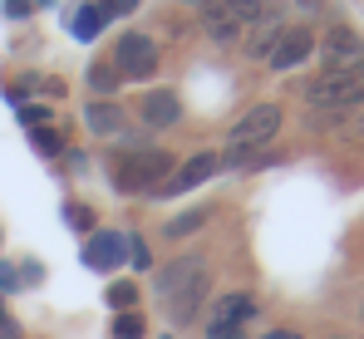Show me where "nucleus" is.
Instances as JSON below:
<instances>
[{
    "label": "nucleus",
    "instance_id": "6e6552de",
    "mask_svg": "<svg viewBox=\"0 0 364 339\" xmlns=\"http://www.w3.org/2000/svg\"><path fill=\"white\" fill-rule=\"evenodd\" d=\"M310 50H315V35H310L305 25H286V35L276 40V50L266 55V64H271V69H296V64L310 59Z\"/></svg>",
    "mask_w": 364,
    "mask_h": 339
},
{
    "label": "nucleus",
    "instance_id": "a878e982",
    "mask_svg": "<svg viewBox=\"0 0 364 339\" xmlns=\"http://www.w3.org/2000/svg\"><path fill=\"white\" fill-rule=\"evenodd\" d=\"M64 217H69V226H89V212H79V207H69Z\"/></svg>",
    "mask_w": 364,
    "mask_h": 339
},
{
    "label": "nucleus",
    "instance_id": "f03ea898",
    "mask_svg": "<svg viewBox=\"0 0 364 339\" xmlns=\"http://www.w3.org/2000/svg\"><path fill=\"white\" fill-rule=\"evenodd\" d=\"M281 133V104H256V109H246L237 118V128H232V148H227V168H256L261 163V148L271 143Z\"/></svg>",
    "mask_w": 364,
    "mask_h": 339
},
{
    "label": "nucleus",
    "instance_id": "a211bd4d",
    "mask_svg": "<svg viewBox=\"0 0 364 339\" xmlns=\"http://www.w3.org/2000/svg\"><path fill=\"white\" fill-rule=\"evenodd\" d=\"M202 222H207V207H197V212H182V217H173V222H168V236H173V241H178V236H192V231H197Z\"/></svg>",
    "mask_w": 364,
    "mask_h": 339
},
{
    "label": "nucleus",
    "instance_id": "f3484780",
    "mask_svg": "<svg viewBox=\"0 0 364 339\" xmlns=\"http://www.w3.org/2000/svg\"><path fill=\"white\" fill-rule=\"evenodd\" d=\"M217 10H227L237 25H256L261 20V0H212Z\"/></svg>",
    "mask_w": 364,
    "mask_h": 339
},
{
    "label": "nucleus",
    "instance_id": "20e7f679",
    "mask_svg": "<svg viewBox=\"0 0 364 339\" xmlns=\"http://www.w3.org/2000/svg\"><path fill=\"white\" fill-rule=\"evenodd\" d=\"M305 99H310V109H355V104H364V64L325 69L305 89Z\"/></svg>",
    "mask_w": 364,
    "mask_h": 339
},
{
    "label": "nucleus",
    "instance_id": "f257e3e1",
    "mask_svg": "<svg viewBox=\"0 0 364 339\" xmlns=\"http://www.w3.org/2000/svg\"><path fill=\"white\" fill-rule=\"evenodd\" d=\"M158 300L168 305V315H173L178 325L197 320V315H202V300H207V266H202V256H178V261H168L163 276H158Z\"/></svg>",
    "mask_w": 364,
    "mask_h": 339
},
{
    "label": "nucleus",
    "instance_id": "2eb2a0df",
    "mask_svg": "<svg viewBox=\"0 0 364 339\" xmlns=\"http://www.w3.org/2000/svg\"><path fill=\"white\" fill-rule=\"evenodd\" d=\"M281 35H286V25H281V20H256V35H251V45H246V50H251L256 59H266L271 50H276V40H281Z\"/></svg>",
    "mask_w": 364,
    "mask_h": 339
},
{
    "label": "nucleus",
    "instance_id": "412c9836",
    "mask_svg": "<svg viewBox=\"0 0 364 339\" xmlns=\"http://www.w3.org/2000/svg\"><path fill=\"white\" fill-rule=\"evenodd\" d=\"M35 148H40L45 158H60V153H64L60 133H50V128H35Z\"/></svg>",
    "mask_w": 364,
    "mask_h": 339
},
{
    "label": "nucleus",
    "instance_id": "bb28decb",
    "mask_svg": "<svg viewBox=\"0 0 364 339\" xmlns=\"http://www.w3.org/2000/svg\"><path fill=\"white\" fill-rule=\"evenodd\" d=\"M261 339H301L296 330H271V335H261Z\"/></svg>",
    "mask_w": 364,
    "mask_h": 339
},
{
    "label": "nucleus",
    "instance_id": "393cba45",
    "mask_svg": "<svg viewBox=\"0 0 364 339\" xmlns=\"http://www.w3.org/2000/svg\"><path fill=\"white\" fill-rule=\"evenodd\" d=\"M35 10V0H5V15H15V20H25Z\"/></svg>",
    "mask_w": 364,
    "mask_h": 339
},
{
    "label": "nucleus",
    "instance_id": "6ab92c4d",
    "mask_svg": "<svg viewBox=\"0 0 364 339\" xmlns=\"http://www.w3.org/2000/svg\"><path fill=\"white\" fill-rule=\"evenodd\" d=\"M114 339H143V320L133 310H123L119 320H114Z\"/></svg>",
    "mask_w": 364,
    "mask_h": 339
},
{
    "label": "nucleus",
    "instance_id": "423d86ee",
    "mask_svg": "<svg viewBox=\"0 0 364 339\" xmlns=\"http://www.w3.org/2000/svg\"><path fill=\"white\" fill-rule=\"evenodd\" d=\"M114 64H119L123 79H153V69H158V45L148 40V35H123L119 50H114Z\"/></svg>",
    "mask_w": 364,
    "mask_h": 339
},
{
    "label": "nucleus",
    "instance_id": "cd10ccee",
    "mask_svg": "<svg viewBox=\"0 0 364 339\" xmlns=\"http://www.w3.org/2000/svg\"><path fill=\"white\" fill-rule=\"evenodd\" d=\"M360 138H364V123H360Z\"/></svg>",
    "mask_w": 364,
    "mask_h": 339
},
{
    "label": "nucleus",
    "instance_id": "ddd939ff",
    "mask_svg": "<svg viewBox=\"0 0 364 339\" xmlns=\"http://www.w3.org/2000/svg\"><path fill=\"white\" fill-rule=\"evenodd\" d=\"M202 25H207L212 40H237V35H242V25H237L227 10H217L212 0H202Z\"/></svg>",
    "mask_w": 364,
    "mask_h": 339
},
{
    "label": "nucleus",
    "instance_id": "39448f33",
    "mask_svg": "<svg viewBox=\"0 0 364 339\" xmlns=\"http://www.w3.org/2000/svg\"><path fill=\"white\" fill-rule=\"evenodd\" d=\"M251 315H256V300L251 295H242V290L237 295H217L212 310H207V320H202V335L207 339H242Z\"/></svg>",
    "mask_w": 364,
    "mask_h": 339
},
{
    "label": "nucleus",
    "instance_id": "4be33fe9",
    "mask_svg": "<svg viewBox=\"0 0 364 339\" xmlns=\"http://www.w3.org/2000/svg\"><path fill=\"white\" fill-rule=\"evenodd\" d=\"M123 246H128V256H133V266H153V256H148V246H143L138 236H128Z\"/></svg>",
    "mask_w": 364,
    "mask_h": 339
},
{
    "label": "nucleus",
    "instance_id": "7ed1b4c3",
    "mask_svg": "<svg viewBox=\"0 0 364 339\" xmlns=\"http://www.w3.org/2000/svg\"><path fill=\"white\" fill-rule=\"evenodd\" d=\"M173 177V158L163 148H133L114 163V187L119 192H158Z\"/></svg>",
    "mask_w": 364,
    "mask_h": 339
},
{
    "label": "nucleus",
    "instance_id": "1a4fd4ad",
    "mask_svg": "<svg viewBox=\"0 0 364 339\" xmlns=\"http://www.w3.org/2000/svg\"><path fill=\"white\" fill-rule=\"evenodd\" d=\"M217 168H222V158H217V153H197V158H187V163H182V168L173 172V177H168L158 192H168V197H178V192H192V187H202V182H207V177H212Z\"/></svg>",
    "mask_w": 364,
    "mask_h": 339
},
{
    "label": "nucleus",
    "instance_id": "5701e85b",
    "mask_svg": "<svg viewBox=\"0 0 364 339\" xmlns=\"http://www.w3.org/2000/svg\"><path fill=\"white\" fill-rule=\"evenodd\" d=\"M20 118H25L30 128H40V123H50V109H40V104H30V109H20Z\"/></svg>",
    "mask_w": 364,
    "mask_h": 339
},
{
    "label": "nucleus",
    "instance_id": "dca6fc26",
    "mask_svg": "<svg viewBox=\"0 0 364 339\" xmlns=\"http://www.w3.org/2000/svg\"><path fill=\"white\" fill-rule=\"evenodd\" d=\"M119 84H123V74H119L114 59H99V64L89 69V89H94V94H114Z\"/></svg>",
    "mask_w": 364,
    "mask_h": 339
},
{
    "label": "nucleus",
    "instance_id": "b1692460",
    "mask_svg": "<svg viewBox=\"0 0 364 339\" xmlns=\"http://www.w3.org/2000/svg\"><path fill=\"white\" fill-rule=\"evenodd\" d=\"M99 10H104V15H128V10H138V0H104Z\"/></svg>",
    "mask_w": 364,
    "mask_h": 339
},
{
    "label": "nucleus",
    "instance_id": "4468645a",
    "mask_svg": "<svg viewBox=\"0 0 364 339\" xmlns=\"http://www.w3.org/2000/svg\"><path fill=\"white\" fill-rule=\"evenodd\" d=\"M104 10L99 5H84V10H74V20H69V30H74V40H99V30H104Z\"/></svg>",
    "mask_w": 364,
    "mask_h": 339
},
{
    "label": "nucleus",
    "instance_id": "9b49d317",
    "mask_svg": "<svg viewBox=\"0 0 364 339\" xmlns=\"http://www.w3.org/2000/svg\"><path fill=\"white\" fill-rule=\"evenodd\" d=\"M182 118V104L173 89H158V94H148L143 99V123L148 128H168V123H178Z\"/></svg>",
    "mask_w": 364,
    "mask_h": 339
},
{
    "label": "nucleus",
    "instance_id": "0eeeda50",
    "mask_svg": "<svg viewBox=\"0 0 364 339\" xmlns=\"http://www.w3.org/2000/svg\"><path fill=\"white\" fill-rule=\"evenodd\" d=\"M320 59H325V69H350V64H364L360 35H355L350 25H330V35H325V45H320Z\"/></svg>",
    "mask_w": 364,
    "mask_h": 339
},
{
    "label": "nucleus",
    "instance_id": "f8f14e48",
    "mask_svg": "<svg viewBox=\"0 0 364 339\" xmlns=\"http://www.w3.org/2000/svg\"><path fill=\"white\" fill-rule=\"evenodd\" d=\"M84 123H89L94 133L114 138V133H123V109H114V104H89V109H84Z\"/></svg>",
    "mask_w": 364,
    "mask_h": 339
},
{
    "label": "nucleus",
    "instance_id": "9d476101",
    "mask_svg": "<svg viewBox=\"0 0 364 339\" xmlns=\"http://www.w3.org/2000/svg\"><path fill=\"white\" fill-rule=\"evenodd\" d=\"M123 261V236L119 231H94L89 241H84V266L89 271H114Z\"/></svg>",
    "mask_w": 364,
    "mask_h": 339
},
{
    "label": "nucleus",
    "instance_id": "aec40b11",
    "mask_svg": "<svg viewBox=\"0 0 364 339\" xmlns=\"http://www.w3.org/2000/svg\"><path fill=\"white\" fill-rule=\"evenodd\" d=\"M133 300H138V290H133V285L123 281V285H109V305H114V310H133Z\"/></svg>",
    "mask_w": 364,
    "mask_h": 339
}]
</instances>
